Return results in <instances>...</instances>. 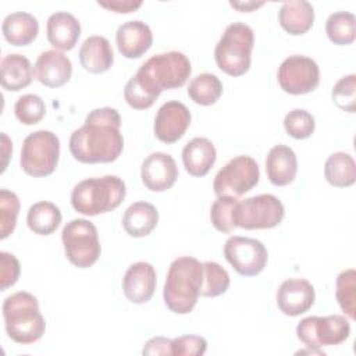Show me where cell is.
Listing matches in <instances>:
<instances>
[{"label": "cell", "instance_id": "6da1fadb", "mask_svg": "<svg viewBox=\"0 0 356 356\" xmlns=\"http://www.w3.org/2000/svg\"><path fill=\"white\" fill-rule=\"evenodd\" d=\"M121 115L115 108L100 107L92 110L81 128L70 136V152L81 163H111L124 149L120 131Z\"/></svg>", "mask_w": 356, "mask_h": 356}, {"label": "cell", "instance_id": "7a4b0ae2", "mask_svg": "<svg viewBox=\"0 0 356 356\" xmlns=\"http://www.w3.org/2000/svg\"><path fill=\"white\" fill-rule=\"evenodd\" d=\"M203 263L191 256L175 259L168 268L163 289L165 306L175 314H188L197 303Z\"/></svg>", "mask_w": 356, "mask_h": 356}, {"label": "cell", "instance_id": "3957f363", "mask_svg": "<svg viewBox=\"0 0 356 356\" xmlns=\"http://www.w3.org/2000/svg\"><path fill=\"white\" fill-rule=\"evenodd\" d=\"M192 72L189 58L181 51L152 56L134 75V79L154 99L165 89L181 88Z\"/></svg>", "mask_w": 356, "mask_h": 356}, {"label": "cell", "instance_id": "277c9868", "mask_svg": "<svg viewBox=\"0 0 356 356\" xmlns=\"http://www.w3.org/2000/svg\"><path fill=\"white\" fill-rule=\"evenodd\" d=\"M3 317L7 335L17 343L38 342L46 330L44 317L39 310L38 299L25 291L7 296L3 302Z\"/></svg>", "mask_w": 356, "mask_h": 356}, {"label": "cell", "instance_id": "5b68a950", "mask_svg": "<svg viewBox=\"0 0 356 356\" xmlns=\"http://www.w3.org/2000/svg\"><path fill=\"white\" fill-rule=\"evenodd\" d=\"M127 195L124 181L117 175L88 178L71 192V204L83 216H97L117 209Z\"/></svg>", "mask_w": 356, "mask_h": 356}, {"label": "cell", "instance_id": "8992f818", "mask_svg": "<svg viewBox=\"0 0 356 356\" xmlns=\"http://www.w3.org/2000/svg\"><path fill=\"white\" fill-rule=\"evenodd\" d=\"M254 35L243 22L229 24L214 49L218 68L231 76H241L250 68Z\"/></svg>", "mask_w": 356, "mask_h": 356}, {"label": "cell", "instance_id": "52a82bcc", "mask_svg": "<svg viewBox=\"0 0 356 356\" xmlns=\"http://www.w3.org/2000/svg\"><path fill=\"white\" fill-rule=\"evenodd\" d=\"M60 157V139L51 131H36L29 134L21 149L19 164L31 177H47L54 172Z\"/></svg>", "mask_w": 356, "mask_h": 356}, {"label": "cell", "instance_id": "ba28073f", "mask_svg": "<svg viewBox=\"0 0 356 356\" xmlns=\"http://www.w3.org/2000/svg\"><path fill=\"white\" fill-rule=\"evenodd\" d=\"M64 252L71 264L78 268L93 266L100 257L97 228L85 218H75L65 224L61 232Z\"/></svg>", "mask_w": 356, "mask_h": 356}, {"label": "cell", "instance_id": "9c48e42d", "mask_svg": "<svg viewBox=\"0 0 356 356\" xmlns=\"http://www.w3.org/2000/svg\"><path fill=\"white\" fill-rule=\"evenodd\" d=\"M296 335L312 352H321L323 346H332L345 342L350 335V324L345 316H310L299 321Z\"/></svg>", "mask_w": 356, "mask_h": 356}, {"label": "cell", "instance_id": "30bf717a", "mask_svg": "<svg viewBox=\"0 0 356 356\" xmlns=\"http://www.w3.org/2000/svg\"><path fill=\"white\" fill-rule=\"evenodd\" d=\"M260 178L256 160L250 156H236L214 177L213 191L217 196L239 197L254 188Z\"/></svg>", "mask_w": 356, "mask_h": 356}, {"label": "cell", "instance_id": "8fae6325", "mask_svg": "<svg viewBox=\"0 0 356 356\" xmlns=\"http://www.w3.org/2000/svg\"><path fill=\"white\" fill-rule=\"evenodd\" d=\"M285 216L282 202L270 193L245 199L236 207V227L245 229H270L277 227Z\"/></svg>", "mask_w": 356, "mask_h": 356}, {"label": "cell", "instance_id": "7c38bea8", "mask_svg": "<svg viewBox=\"0 0 356 356\" xmlns=\"http://www.w3.org/2000/svg\"><path fill=\"white\" fill-rule=\"evenodd\" d=\"M224 256L234 270L243 277L260 274L268 259L266 246L254 238L231 236L224 245Z\"/></svg>", "mask_w": 356, "mask_h": 356}, {"label": "cell", "instance_id": "4fadbf2b", "mask_svg": "<svg viewBox=\"0 0 356 356\" xmlns=\"http://www.w3.org/2000/svg\"><path fill=\"white\" fill-rule=\"evenodd\" d=\"M278 83L289 95L313 92L320 82V70L314 60L306 56H289L278 68Z\"/></svg>", "mask_w": 356, "mask_h": 356}, {"label": "cell", "instance_id": "5bb4252c", "mask_svg": "<svg viewBox=\"0 0 356 356\" xmlns=\"http://www.w3.org/2000/svg\"><path fill=\"white\" fill-rule=\"evenodd\" d=\"M191 125V111L178 102L170 100L164 103L154 118V135L163 143H175L179 140Z\"/></svg>", "mask_w": 356, "mask_h": 356}, {"label": "cell", "instance_id": "9a60e30c", "mask_svg": "<svg viewBox=\"0 0 356 356\" xmlns=\"http://www.w3.org/2000/svg\"><path fill=\"white\" fill-rule=\"evenodd\" d=\"M143 185L152 192H164L170 189L178 178V167L172 156L154 152L149 154L140 167Z\"/></svg>", "mask_w": 356, "mask_h": 356}, {"label": "cell", "instance_id": "2e32d148", "mask_svg": "<svg viewBox=\"0 0 356 356\" xmlns=\"http://www.w3.org/2000/svg\"><path fill=\"white\" fill-rule=\"evenodd\" d=\"M316 299L313 285L303 278H288L277 291V306L285 316H300L310 310Z\"/></svg>", "mask_w": 356, "mask_h": 356}, {"label": "cell", "instance_id": "e0dca14e", "mask_svg": "<svg viewBox=\"0 0 356 356\" xmlns=\"http://www.w3.org/2000/svg\"><path fill=\"white\" fill-rule=\"evenodd\" d=\"M156 289V270L150 263L136 261L128 267L122 278L125 298L136 305L152 299Z\"/></svg>", "mask_w": 356, "mask_h": 356}, {"label": "cell", "instance_id": "ac0fdd59", "mask_svg": "<svg viewBox=\"0 0 356 356\" xmlns=\"http://www.w3.org/2000/svg\"><path fill=\"white\" fill-rule=\"evenodd\" d=\"M72 74L70 58L58 50H46L39 54L35 63L36 79L47 88H60L65 85Z\"/></svg>", "mask_w": 356, "mask_h": 356}, {"label": "cell", "instance_id": "d6986e66", "mask_svg": "<svg viewBox=\"0 0 356 356\" xmlns=\"http://www.w3.org/2000/svg\"><path fill=\"white\" fill-rule=\"evenodd\" d=\"M115 42L120 53L124 57L139 58L150 49L153 43V33L147 24L134 19L118 26Z\"/></svg>", "mask_w": 356, "mask_h": 356}, {"label": "cell", "instance_id": "ffe728a7", "mask_svg": "<svg viewBox=\"0 0 356 356\" xmlns=\"http://www.w3.org/2000/svg\"><path fill=\"white\" fill-rule=\"evenodd\" d=\"M266 172L275 186L291 184L298 172V159L295 152L286 145H277L270 149L266 159Z\"/></svg>", "mask_w": 356, "mask_h": 356}, {"label": "cell", "instance_id": "44dd1931", "mask_svg": "<svg viewBox=\"0 0 356 356\" xmlns=\"http://www.w3.org/2000/svg\"><path fill=\"white\" fill-rule=\"evenodd\" d=\"M49 43L58 50H72L81 36L79 21L67 11L51 14L46 25Z\"/></svg>", "mask_w": 356, "mask_h": 356}, {"label": "cell", "instance_id": "7402d4cb", "mask_svg": "<svg viewBox=\"0 0 356 356\" xmlns=\"http://www.w3.org/2000/svg\"><path fill=\"white\" fill-rule=\"evenodd\" d=\"M217 159V152L207 138H193L182 149V163L192 177H204Z\"/></svg>", "mask_w": 356, "mask_h": 356}, {"label": "cell", "instance_id": "603a6c76", "mask_svg": "<svg viewBox=\"0 0 356 356\" xmlns=\"http://www.w3.org/2000/svg\"><path fill=\"white\" fill-rule=\"evenodd\" d=\"M79 63L90 74H102L110 70L114 54L110 42L104 36L93 35L83 40L79 49Z\"/></svg>", "mask_w": 356, "mask_h": 356}, {"label": "cell", "instance_id": "cb8c5ba5", "mask_svg": "<svg viewBox=\"0 0 356 356\" xmlns=\"http://www.w3.org/2000/svg\"><path fill=\"white\" fill-rule=\"evenodd\" d=\"M278 21L289 35H303L313 26L314 8L306 0L285 1L278 11Z\"/></svg>", "mask_w": 356, "mask_h": 356}, {"label": "cell", "instance_id": "d4e9b609", "mask_svg": "<svg viewBox=\"0 0 356 356\" xmlns=\"http://www.w3.org/2000/svg\"><path fill=\"white\" fill-rule=\"evenodd\" d=\"M1 32L10 44L26 46L36 39L39 33V22L29 13L15 11L3 19Z\"/></svg>", "mask_w": 356, "mask_h": 356}, {"label": "cell", "instance_id": "484cf974", "mask_svg": "<svg viewBox=\"0 0 356 356\" xmlns=\"http://www.w3.org/2000/svg\"><path fill=\"white\" fill-rule=\"evenodd\" d=\"M1 86L10 92H18L31 85L35 68L31 61L18 53L7 54L3 57L1 64Z\"/></svg>", "mask_w": 356, "mask_h": 356}, {"label": "cell", "instance_id": "4316f807", "mask_svg": "<svg viewBox=\"0 0 356 356\" xmlns=\"http://www.w3.org/2000/svg\"><path fill=\"white\" fill-rule=\"evenodd\" d=\"M159 222V211L149 202H135L124 213L122 227L129 236L149 235Z\"/></svg>", "mask_w": 356, "mask_h": 356}, {"label": "cell", "instance_id": "83f0119b", "mask_svg": "<svg viewBox=\"0 0 356 356\" xmlns=\"http://www.w3.org/2000/svg\"><path fill=\"white\" fill-rule=\"evenodd\" d=\"M61 218V211L54 203L40 200L29 207L26 224L33 234L50 235L60 227Z\"/></svg>", "mask_w": 356, "mask_h": 356}, {"label": "cell", "instance_id": "f1b7e54d", "mask_svg": "<svg viewBox=\"0 0 356 356\" xmlns=\"http://www.w3.org/2000/svg\"><path fill=\"white\" fill-rule=\"evenodd\" d=\"M324 177L335 188L352 186L356 181V163L349 153H332L324 165Z\"/></svg>", "mask_w": 356, "mask_h": 356}, {"label": "cell", "instance_id": "f546056e", "mask_svg": "<svg viewBox=\"0 0 356 356\" xmlns=\"http://www.w3.org/2000/svg\"><path fill=\"white\" fill-rule=\"evenodd\" d=\"M222 95L221 81L210 72H203L196 75L188 86V96L196 104L211 106Z\"/></svg>", "mask_w": 356, "mask_h": 356}, {"label": "cell", "instance_id": "4dcf8cb0", "mask_svg": "<svg viewBox=\"0 0 356 356\" xmlns=\"http://www.w3.org/2000/svg\"><path fill=\"white\" fill-rule=\"evenodd\" d=\"M325 32L334 44H350L356 39V18L349 11L332 13L325 22Z\"/></svg>", "mask_w": 356, "mask_h": 356}, {"label": "cell", "instance_id": "1f68e13d", "mask_svg": "<svg viewBox=\"0 0 356 356\" xmlns=\"http://www.w3.org/2000/svg\"><path fill=\"white\" fill-rule=\"evenodd\" d=\"M228 286H229L228 271L216 261H204L199 295L204 298H216L225 293Z\"/></svg>", "mask_w": 356, "mask_h": 356}, {"label": "cell", "instance_id": "d6a6232c", "mask_svg": "<svg viewBox=\"0 0 356 356\" xmlns=\"http://www.w3.org/2000/svg\"><path fill=\"white\" fill-rule=\"evenodd\" d=\"M238 203L239 202L236 200V197L217 196L210 209V220L217 231L222 234H229L231 231H234V228H236L235 216Z\"/></svg>", "mask_w": 356, "mask_h": 356}, {"label": "cell", "instance_id": "836d02e7", "mask_svg": "<svg viewBox=\"0 0 356 356\" xmlns=\"http://www.w3.org/2000/svg\"><path fill=\"white\" fill-rule=\"evenodd\" d=\"M335 296L342 312L350 318H356V271L348 268L337 277Z\"/></svg>", "mask_w": 356, "mask_h": 356}, {"label": "cell", "instance_id": "e575fe53", "mask_svg": "<svg viewBox=\"0 0 356 356\" xmlns=\"http://www.w3.org/2000/svg\"><path fill=\"white\" fill-rule=\"evenodd\" d=\"M19 213V199L8 189L0 191V239L10 236L17 225Z\"/></svg>", "mask_w": 356, "mask_h": 356}, {"label": "cell", "instance_id": "d590c367", "mask_svg": "<svg viewBox=\"0 0 356 356\" xmlns=\"http://www.w3.org/2000/svg\"><path fill=\"white\" fill-rule=\"evenodd\" d=\"M17 120L24 125L38 124L46 114V106L40 96L28 93L21 96L14 106Z\"/></svg>", "mask_w": 356, "mask_h": 356}, {"label": "cell", "instance_id": "8d00e7d4", "mask_svg": "<svg viewBox=\"0 0 356 356\" xmlns=\"http://www.w3.org/2000/svg\"><path fill=\"white\" fill-rule=\"evenodd\" d=\"M284 128L289 136L295 139H306L314 132L316 121L309 111L295 108L285 115Z\"/></svg>", "mask_w": 356, "mask_h": 356}, {"label": "cell", "instance_id": "74e56055", "mask_svg": "<svg viewBox=\"0 0 356 356\" xmlns=\"http://www.w3.org/2000/svg\"><path fill=\"white\" fill-rule=\"evenodd\" d=\"M332 100L343 111L355 113L356 110V75L342 76L332 88Z\"/></svg>", "mask_w": 356, "mask_h": 356}, {"label": "cell", "instance_id": "f35d334b", "mask_svg": "<svg viewBox=\"0 0 356 356\" xmlns=\"http://www.w3.org/2000/svg\"><path fill=\"white\" fill-rule=\"evenodd\" d=\"M207 349V341L199 335H182L171 341L174 356H202Z\"/></svg>", "mask_w": 356, "mask_h": 356}, {"label": "cell", "instance_id": "ab89813d", "mask_svg": "<svg viewBox=\"0 0 356 356\" xmlns=\"http://www.w3.org/2000/svg\"><path fill=\"white\" fill-rule=\"evenodd\" d=\"M0 288L6 291L18 281L21 266L18 259L8 252H0Z\"/></svg>", "mask_w": 356, "mask_h": 356}, {"label": "cell", "instance_id": "60d3db41", "mask_svg": "<svg viewBox=\"0 0 356 356\" xmlns=\"http://www.w3.org/2000/svg\"><path fill=\"white\" fill-rule=\"evenodd\" d=\"M171 341L170 338L164 337H154L146 342L143 346L142 353L143 355H150V356H157V355H171Z\"/></svg>", "mask_w": 356, "mask_h": 356}, {"label": "cell", "instance_id": "b9f144b4", "mask_svg": "<svg viewBox=\"0 0 356 356\" xmlns=\"http://www.w3.org/2000/svg\"><path fill=\"white\" fill-rule=\"evenodd\" d=\"M97 4L103 8H107L110 11L114 13H120V14H127V13H132L135 10H138L142 6V1H134V0H110V1H97Z\"/></svg>", "mask_w": 356, "mask_h": 356}, {"label": "cell", "instance_id": "7bdbcfd3", "mask_svg": "<svg viewBox=\"0 0 356 356\" xmlns=\"http://www.w3.org/2000/svg\"><path fill=\"white\" fill-rule=\"evenodd\" d=\"M1 143H3V165H1V172L6 170V167H7V159H8V156L11 154V152H13V147H11V142H10V139H8V136L4 134V132H1Z\"/></svg>", "mask_w": 356, "mask_h": 356}, {"label": "cell", "instance_id": "ee69618b", "mask_svg": "<svg viewBox=\"0 0 356 356\" xmlns=\"http://www.w3.org/2000/svg\"><path fill=\"white\" fill-rule=\"evenodd\" d=\"M229 4H231L232 7H235V8H238L239 11H243V13H250V11H253L254 8H257V7L263 6L264 3H263V1H260V3H254V1H246V3H234V1H231Z\"/></svg>", "mask_w": 356, "mask_h": 356}]
</instances>
